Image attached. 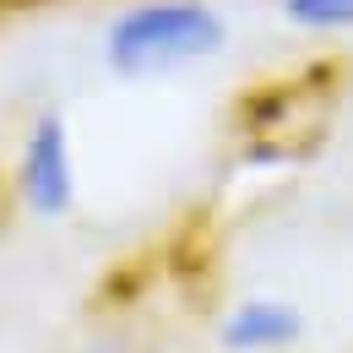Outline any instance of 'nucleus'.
I'll list each match as a JSON object with an SVG mask.
<instances>
[{
	"instance_id": "f257e3e1",
	"label": "nucleus",
	"mask_w": 353,
	"mask_h": 353,
	"mask_svg": "<svg viewBox=\"0 0 353 353\" xmlns=\"http://www.w3.org/2000/svg\"><path fill=\"white\" fill-rule=\"evenodd\" d=\"M223 39L228 28L207 0H136L109 22L103 60L114 77H158V71L212 60Z\"/></svg>"
},
{
	"instance_id": "f03ea898",
	"label": "nucleus",
	"mask_w": 353,
	"mask_h": 353,
	"mask_svg": "<svg viewBox=\"0 0 353 353\" xmlns=\"http://www.w3.org/2000/svg\"><path fill=\"white\" fill-rule=\"evenodd\" d=\"M17 201L33 218H65L77 207V163H71V125L60 114H39L17 158Z\"/></svg>"
},
{
	"instance_id": "7ed1b4c3",
	"label": "nucleus",
	"mask_w": 353,
	"mask_h": 353,
	"mask_svg": "<svg viewBox=\"0 0 353 353\" xmlns=\"http://www.w3.org/2000/svg\"><path fill=\"white\" fill-rule=\"evenodd\" d=\"M305 337V315L288 299H239V305L223 315L218 343L228 353H283Z\"/></svg>"
},
{
	"instance_id": "20e7f679",
	"label": "nucleus",
	"mask_w": 353,
	"mask_h": 353,
	"mask_svg": "<svg viewBox=\"0 0 353 353\" xmlns=\"http://www.w3.org/2000/svg\"><path fill=\"white\" fill-rule=\"evenodd\" d=\"M283 17L305 33H348L353 0H283Z\"/></svg>"
},
{
	"instance_id": "39448f33",
	"label": "nucleus",
	"mask_w": 353,
	"mask_h": 353,
	"mask_svg": "<svg viewBox=\"0 0 353 353\" xmlns=\"http://www.w3.org/2000/svg\"><path fill=\"white\" fill-rule=\"evenodd\" d=\"M17 6H22V0H0V17H6V11H17Z\"/></svg>"
},
{
	"instance_id": "423d86ee",
	"label": "nucleus",
	"mask_w": 353,
	"mask_h": 353,
	"mask_svg": "<svg viewBox=\"0 0 353 353\" xmlns=\"http://www.w3.org/2000/svg\"><path fill=\"white\" fill-rule=\"evenodd\" d=\"M0 218H6V190H0Z\"/></svg>"
}]
</instances>
